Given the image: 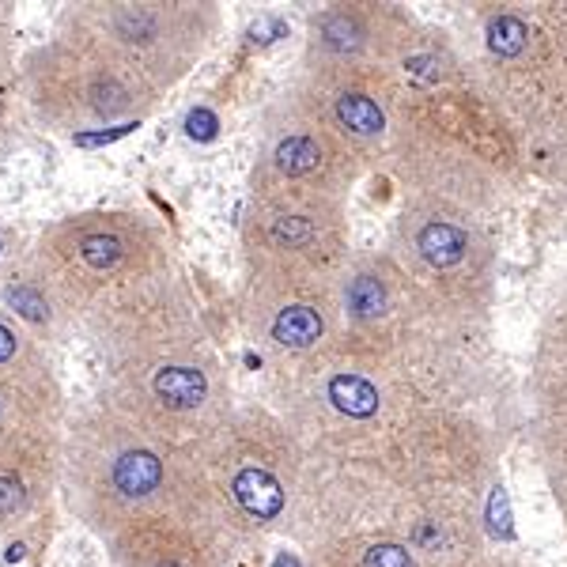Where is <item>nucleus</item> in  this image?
<instances>
[{"mask_svg":"<svg viewBox=\"0 0 567 567\" xmlns=\"http://www.w3.org/2000/svg\"><path fill=\"white\" fill-rule=\"evenodd\" d=\"M61 462V394L46 356L0 367V541L42 522Z\"/></svg>","mask_w":567,"mask_h":567,"instance_id":"obj_2","label":"nucleus"},{"mask_svg":"<svg viewBox=\"0 0 567 567\" xmlns=\"http://www.w3.org/2000/svg\"><path fill=\"white\" fill-rule=\"evenodd\" d=\"M23 254H19V239L8 224H0V292L12 284V276L23 269Z\"/></svg>","mask_w":567,"mask_h":567,"instance_id":"obj_16","label":"nucleus"},{"mask_svg":"<svg viewBox=\"0 0 567 567\" xmlns=\"http://www.w3.org/2000/svg\"><path fill=\"white\" fill-rule=\"evenodd\" d=\"M65 488L72 511L95 530H125L148 507L174 496V462L140 424L91 413L72 424L65 447Z\"/></svg>","mask_w":567,"mask_h":567,"instance_id":"obj_1","label":"nucleus"},{"mask_svg":"<svg viewBox=\"0 0 567 567\" xmlns=\"http://www.w3.org/2000/svg\"><path fill=\"white\" fill-rule=\"evenodd\" d=\"M363 567H413V560L401 545H375L363 556Z\"/></svg>","mask_w":567,"mask_h":567,"instance_id":"obj_17","label":"nucleus"},{"mask_svg":"<svg viewBox=\"0 0 567 567\" xmlns=\"http://www.w3.org/2000/svg\"><path fill=\"white\" fill-rule=\"evenodd\" d=\"M12 8L16 4H4L0 0V129L8 125L12 118V99H16V87H19V72H16V50H12Z\"/></svg>","mask_w":567,"mask_h":567,"instance_id":"obj_8","label":"nucleus"},{"mask_svg":"<svg viewBox=\"0 0 567 567\" xmlns=\"http://www.w3.org/2000/svg\"><path fill=\"white\" fill-rule=\"evenodd\" d=\"M152 246L121 216H69L42 231L23 261L53 314H103V299L144 273Z\"/></svg>","mask_w":567,"mask_h":567,"instance_id":"obj_3","label":"nucleus"},{"mask_svg":"<svg viewBox=\"0 0 567 567\" xmlns=\"http://www.w3.org/2000/svg\"><path fill=\"white\" fill-rule=\"evenodd\" d=\"M129 397L159 416H197L212 405V371L205 363L186 356H152V360H129L125 371Z\"/></svg>","mask_w":567,"mask_h":567,"instance_id":"obj_5","label":"nucleus"},{"mask_svg":"<svg viewBox=\"0 0 567 567\" xmlns=\"http://www.w3.org/2000/svg\"><path fill=\"white\" fill-rule=\"evenodd\" d=\"M329 401L348 416H371L378 409V390L360 375H337L329 382Z\"/></svg>","mask_w":567,"mask_h":567,"instance_id":"obj_10","label":"nucleus"},{"mask_svg":"<svg viewBox=\"0 0 567 567\" xmlns=\"http://www.w3.org/2000/svg\"><path fill=\"white\" fill-rule=\"evenodd\" d=\"M488 46L503 57H515V53L526 50V27H522V19L515 16H499L492 27H488Z\"/></svg>","mask_w":567,"mask_h":567,"instance_id":"obj_15","label":"nucleus"},{"mask_svg":"<svg viewBox=\"0 0 567 567\" xmlns=\"http://www.w3.org/2000/svg\"><path fill=\"white\" fill-rule=\"evenodd\" d=\"M19 95L50 129L121 121L140 103L137 80L125 65L72 23L19 61Z\"/></svg>","mask_w":567,"mask_h":567,"instance_id":"obj_4","label":"nucleus"},{"mask_svg":"<svg viewBox=\"0 0 567 567\" xmlns=\"http://www.w3.org/2000/svg\"><path fill=\"white\" fill-rule=\"evenodd\" d=\"M224 496L250 522H273L288 503V492H284V481L276 477V469L269 462H258L254 454H242L231 462V469H224Z\"/></svg>","mask_w":567,"mask_h":567,"instance_id":"obj_6","label":"nucleus"},{"mask_svg":"<svg viewBox=\"0 0 567 567\" xmlns=\"http://www.w3.org/2000/svg\"><path fill=\"white\" fill-rule=\"evenodd\" d=\"M269 242L280 246V250H299V246H307L314 239V224H310L307 216H276L269 220Z\"/></svg>","mask_w":567,"mask_h":567,"instance_id":"obj_14","label":"nucleus"},{"mask_svg":"<svg viewBox=\"0 0 567 567\" xmlns=\"http://www.w3.org/2000/svg\"><path fill=\"white\" fill-rule=\"evenodd\" d=\"M337 118L352 129V133H363V137H371L382 129V110H378L367 95H341L337 99Z\"/></svg>","mask_w":567,"mask_h":567,"instance_id":"obj_12","label":"nucleus"},{"mask_svg":"<svg viewBox=\"0 0 567 567\" xmlns=\"http://www.w3.org/2000/svg\"><path fill=\"white\" fill-rule=\"evenodd\" d=\"M348 310L356 318H378L386 310V288L378 284L375 276H356L348 284Z\"/></svg>","mask_w":567,"mask_h":567,"instance_id":"obj_13","label":"nucleus"},{"mask_svg":"<svg viewBox=\"0 0 567 567\" xmlns=\"http://www.w3.org/2000/svg\"><path fill=\"white\" fill-rule=\"evenodd\" d=\"M420 250H424V258L431 265H454V261H462L465 254V235L458 227L450 224H428L420 231Z\"/></svg>","mask_w":567,"mask_h":567,"instance_id":"obj_11","label":"nucleus"},{"mask_svg":"<svg viewBox=\"0 0 567 567\" xmlns=\"http://www.w3.org/2000/svg\"><path fill=\"white\" fill-rule=\"evenodd\" d=\"M269 333L280 348H310V344L322 337V318L303 303L292 307H280L269 322Z\"/></svg>","mask_w":567,"mask_h":567,"instance_id":"obj_7","label":"nucleus"},{"mask_svg":"<svg viewBox=\"0 0 567 567\" xmlns=\"http://www.w3.org/2000/svg\"><path fill=\"white\" fill-rule=\"evenodd\" d=\"M318 163H322V152H318V144L303 133H288L284 140H276L273 148V167L284 178H303V174L318 171Z\"/></svg>","mask_w":567,"mask_h":567,"instance_id":"obj_9","label":"nucleus"}]
</instances>
